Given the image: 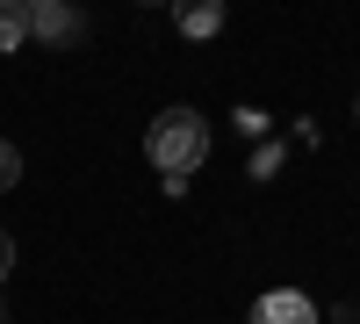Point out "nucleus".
I'll list each match as a JSON object with an SVG mask.
<instances>
[{"label":"nucleus","mask_w":360,"mask_h":324,"mask_svg":"<svg viewBox=\"0 0 360 324\" xmlns=\"http://www.w3.org/2000/svg\"><path fill=\"white\" fill-rule=\"evenodd\" d=\"M144 159H152L166 181H188V173L209 159V123L195 108H166L152 130H144Z\"/></svg>","instance_id":"f257e3e1"},{"label":"nucleus","mask_w":360,"mask_h":324,"mask_svg":"<svg viewBox=\"0 0 360 324\" xmlns=\"http://www.w3.org/2000/svg\"><path fill=\"white\" fill-rule=\"evenodd\" d=\"M29 37H44V44H79L86 22H79V8H65V0H37V8H29Z\"/></svg>","instance_id":"f03ea898"},{"label":"nucleus","mask_w":360,"mask_h":324,"mask_svg":"<svg viewBox=\"0 0 360 324\" xmlns=\"http://www.w3.org/2000/svg\"><path fill=\"white\" fill-rule=\"evenodd\" d=\"M252 324H317V303L303 296V288H266V296L252 303Z\"/></svg>","instance_id":"7ed1b4c3"},{"label":"nucleus","mask_w":360,"mask_h":324,"mask_svg":"<svg viewBox=\"0 0 360 324\" xmlns=\"http://www.w3.org/2000/svg\"><path fill=\"white\" fill-rule=\"evenodd\" d=\"M173 22L188 29V37H217V29H224V8H217V0H188Z\"/></svg>","instance_id":"20e7f679"},{"label":"nucleus","mask_w":360,"mask_h":324,"mask_svg":"<svg viewBox=\"0 0 360 324\" xmlns=\"http://www.w3.org/2000/svg\"><path fill=\"white\" fill-rule=\"evenodd\" d=\"M29 37V0H0V51H22Z\"/></svg>","instance_id":"39448f33"},{"label":"nucleus","mask_w":360,"mask_h":324,"mask_svg":"<svg viewBox=\"0 0 360 324\" xmlns=\"http://www.w3.org/2000/svg\"><path fill=\"white\" fill-rule=\"evenodd\" d=\"M15 181H22V152H15V144H8V137H0V195H8Z\"/></svg>","instance_id":"423d86ee"},{"label":"nucleus","mask_w":360,"mask_h":324,"mask_svg":"<svg viewBox=\"0 0 360 324\" xmlns=\"http://www.w3.org/2000/svg\"><path fill=\"white\" fill-rule=\"evenodd\" d=\"M8 274H15V238L0 231V281H8Z\"/></svg>","instance_id":"0eeeda50"}]
</instances>
